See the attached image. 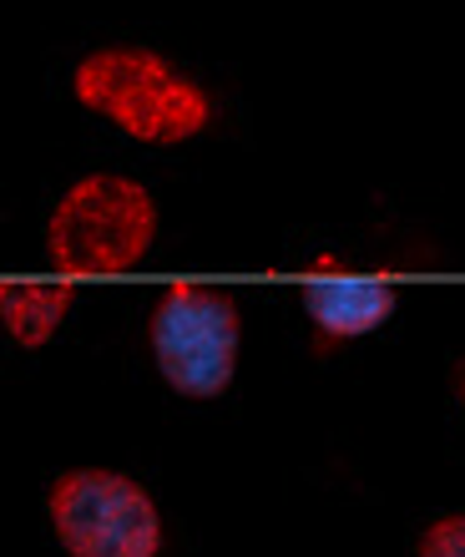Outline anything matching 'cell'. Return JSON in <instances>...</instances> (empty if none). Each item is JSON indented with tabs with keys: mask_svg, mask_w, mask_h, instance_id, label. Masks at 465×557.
Wrapping results in <instances>:
<instances>
[{
	"mask_svg": "<svg viewBox=\"0 0 465 557\" xmlns=\"http://www.w3.org/2000/svg\"><path fill=\"white\" fill-rule=\"evenodd\" d=\"M76 102L147 147H177L208 133L213 97L147 46H106L72 72Z\"/></svg>",
	"mask_w": 465,
	"mask_h": 557,
	"instance_id": "obj_1",
	"label": "cell"
},
{
	"mask_svg": "<svg viewBox=\"0 0 465 557\" xmlns=\"http://www.w3.org/2000/svg\"><path fill=\"white\" fill-rule=\"evenodd\" d=\"M158 238V203L137 177L91 173L61 193L46 223L56 274H127Z\"/></svg>",
	"mask_w": 465,
	"mask_h": 557,
	"instance_id": "obj_2",
	"label": "cell"
},
{
	"mask_svg": "<svg viewBox=\"0 0 465 557\" xmlns=\"http://www.w3.org/2000/svg\"><path fill=\"white\" fill-rule=\"evenodd\" d=\"M51 528L72 557H158L162 517L158 502L127 471L76 467L51 486Z\"/></svg>",
	"mask_w": 465,
	"mask_h": 557,
	"instance_id": "obj_3",
	"label": "cell"
},
{
	"mask_svg": "<svg viewBox=\"0 0 465 557\" xmlns=\"http://www.w3.org/2000/svg\"><path fill=\"white\" fill-rule=\"evenodd\" d=\"M238 305L223 289L167 284L152 309V360L162 381L188 400L223 396L238 370Z\"/></svg>",
	"mask_w": 465,
	"mask_h": 557,
	"instance_id": "obj_4",
	"label": "cell"
},
{
	"mask_svg": "<svg viewBox=\"0 0 465 557\" xmlns=\"http://www.w3.org/2000/svg\"><path fill=\"white\" fill-rule=\"evenodd\" d=\"M319 274H329V278H309L304 284V314L314 324V345L319 350H329L339 339L375 335L379 324L394 314V305H400L394 284L335 274V259H319Z\"/></svg>",
	"mask_w": 465,
	"mask_h": 557,
	"instance_id": "obj_5",
	"label": "cell"
},
{
	"mask_svg": "<svg viewBox=\"0 0 465 557\" xmlns=\"http://www.w3.org/2000/svg\"><path fill=\"white\" fill-rule=\"evenodd\" d=\"M72 284H26V278H5L0 284V324L21 350H41L61 330L66 309H72Z\"/></svg>",
	"mask_w": 465,
	"mask_h": 557,
	"instance_id": "obj_6",
	"label": "cell"
},
{
	"mask_svg": "<svg viewBox=\"0 0 465 557\" xmlns=\"http://www.w3.org/2000/svg\"><path fill=\"white\" fill-rule=\"evenodd\" d=\"M420 557H465V512L455 517H436L430 528L420 532Z\"/></svg>",
	"mask_w": 465,
	"mask_h": 557,
	"instance_id": "obj_7",
	"label": "cell"
}]
</instances>
